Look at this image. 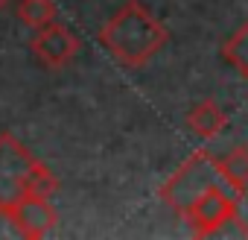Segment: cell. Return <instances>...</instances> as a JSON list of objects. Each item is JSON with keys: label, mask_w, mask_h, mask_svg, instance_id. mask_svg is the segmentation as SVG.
Listing matches in <instances>:
<instances>
[{"label": "cell", "mask_w": 248, "mask_h": 240, "mask_svg": "<svg viewBox=\"0 0 248 240\" xmlns=\"http://www.w3.org/2000/svg\"><path fill=\"white\" fill-rule=\"evenodd\" d=\"M99 41L120 65L143 68L170 41V30L140 3V0H129V3H123L111 15V21L102 27Z\"/></svg>", "instance_id": "cell-1"}, {"label": "cell", "mask_w": 248, "mask_h": 240, "mask_svg": "<svg viewBox=\"0 0 248 240\" xmlns=\"http://www.w3.org/2000/svg\"><path fill=\"white\" fill-rule=\"evenodd\" d=\"M216 185H225L222 170H219V158H216L210 150H196V153H190V155L178 164V170L161 185V199H164V205H170L175 214L187 217V211L196 205V199H199L204 190L216 188Z\"/></svg>", "instance_id": "cell-2"}, {"label": "cell", "mask_w": 248, "mask_h": 240, "mask_svg": "<svg viewBox=\"0 0 248 240\" xmlns=\"http://www.w3.org/2000/svg\"><path fill=\"white\" fill-rule=\"evenodd\" d=\"M38 167V158L12 135H0V211H9L30 196V179Z\"/></svg>", "instance_id": "cell-3"}, {"label": "cell", "mask_w": 248, "mask_h": 240, "mask_svg": "<svg viewBox=\"0 0 248 240\" xmlns=\"http://www.w3.org/2000/svg\"><path fill=\"white\" fill-rule=\"evenodd\" d=\"M236 205H239V196L228 185H216V188L204 190L196 199V205L187 211L184 220L190 223L196 237H213V234H222L228 225H233L239 220Z\"/></svg>", "instance_id": "cell-4"}, {"label": "cell", "mask_w": 248, "mask_h": 240, "mask_svg": "<svg viewBox=\"0 0 248 240\" xmlns=\"http://www.w3.org/2000/svg\"><path fill=\"white\" fill-rule=\"evenodd\" d=\"M32 53L38 56V62H44L47 68H64L67 62H73V56L79 53V38L64 27V24H50L44 30L35 33L32 38Z\"/></svg>", "instance_id": "cell-5"}, {"label": "cell", "mask_w": 248, "mask_h": 240, "mask_svg": "<svg viewBox=\"0 0 248 240\" xmlns=\"http://www.w3.org/2000/svg\"><path fill=\"white\" fill-rule=\"evenodd\" d=\"M12 220H15V225L21 228L24 237L38 240V237H47L56 228V208L50 205L47 196L30 193L12 208Z\"/></svg>", "instance_id": "cell-6"}, {"label": "cell", "mask_w": 248, "mask_h": 240, "mask_svg": "<svg viewBox=\"0 0 248 240\" xmlns=\"http://www.w3.org/2000/svg\"><path fill=\"white\" fill-rule=\"evenodd\" d=\"M187 126L193 135H199L202 141H213L216 135H222V129L228 126V114L213 103V100H202L187 111Z\"/></svg>", "instance_id": "cell-7"}, {"label": "cell", "mask_w": 248, "mask_h": 240, "mask_svg": "<svg viewBox=\"0 0 248 240\" xmlns=\"http://www.w3.org/2000/svg\"><path fill=\"white\" fill-rule=\"evenodd\" d=\"M219 170H222L225 185L242 199V196L248 193V147L239 144V147H233L228 155H222V158H219Z\"/></svg>", "instance_id": "cell-8"}, {"label": "cell", "mask_w": 248, "mask_h": 240, "mask_svg": "<svg viewBox=\"0 0 248 240\" xmlns=\"http://www.w3.org/2000/svg\"><path fill=\"white\" fill-rule=\"evenodd\" d=\"M222 59L248 82V18L225 38V44H222Z\"/></svg>", "instance_id": "cell-9"}, {"label": "cell", "mask_w": 248, "mask_h": 240, "mask_svg": "<svg viewBox=\"0 0 248 240\" xmlns=\"http://www.w3.org/2000/svg\"><path fill=\"white\" fill-rule=\"evenodd\" d=\"M18 15L27 27H32L35 33L50 27L56 21V3L53 0H21L18 3Z\"/></svg>", "instance_id": "cell-10"}, {"label": "cell", "mask_w": 248, "mask_h": 240, "mask_svg": "<svg viewBox=\"0 0 248 240\" xmlns=\"http://www.w3.org/2000/svg\"><path fill=\"white\" fill-rule=\"evenodd\" d=\"M6 3H9V0H0V9H3V6H6Z\"/></svg>", "instance_id": "cell-11"}]
</instances>
